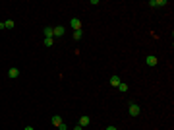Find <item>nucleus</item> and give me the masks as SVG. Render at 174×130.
Returning <instances> with one entry per match:
<instances>
[{
  "label": "nucleus",
  "mask_w": 174,
  "mask_h": 130,
  "mask_svg": "<svg viewBox=\"0 0 174 130\" xmlns=\"http://www.w3.org/2000/svg\"><path fill=\"white\" fill-rule=\"evenodd\" d=\"M128 113L132 115V117H139L141 109H139V105H137V103H130V107H128Z\"/></svg>",
  "instance_id": "obj_1"
},
{
  "label": "nucleus",
  "mask_w": 174,
  "mask_h": 130,
  "mask_svg": "<svg viewBox=\"0 0 174 130\" xmlns=\"http://www.w3.org/2000/svg\"><path fill=\"white\" fill-rule=\"evenodd\" d=\"M70 25L74 31H77V29H81V20H77V18H72L70 20Z\"/></svg>",
  "instance_id": "obj_2"
},
{
  "label": "nucleus",
  "mask_w": 174,
  "mask_h": 130,
  "mask_svg": "<svg viewBox=\"0 0 174 130\" xmlns=\"http://www.w3.org/2000/svg\"><path fill=\"white\" fill-rule=\"evenodd\" d=\"M149 6H153V8L166 6V0H151V2H149Z\"/></svg>",
  "instance_id": "obj_3"
},
{
  "label": "nucleus",
  "mask_w": 174,
  "mask_h": 130,
  "mask_svg": "<svg viewBox=\"0 0 174 130\" xmlns=\"http://www.w3.org/2000/svg\"><path fill=\"white\" fill-rule=\"evenodd\" d=\"M145 62H147V66H157V62H159V60H157V56L149 54L147 58H145Z\"/></svg>",
  "instance_id": "obj_4"
},
{
  "label": "nucleus",
  "mask_w": 174,
  "mask_h": 130,
  "mask_svg": "<svg viewBox=\"0 0 174 130\" xmlns=\"http://www.w3.org/2000/svg\"><path fill=\"white\" fill-rule=\"evenodd\" d=\"M52 31H54V37H62V35H64V27L56 25V27H52Z\"/></svg>",
  "instance_id": "obj_5"
},
{
  "label": "nucleus",
  "mask_w": 174,
  "mask_h": 130,
  "mask_svg": "<svg viewBox=\"0 0 174 130\" xmlns=\"http://www.w3.org/2000/svg\"><path fill=\"white\" fill-rule=\"evenodd\" d=\"M18 76H19V70H18V68H10V70H8V78L16 80Z\"/></svg>",
  "instance_id": "obj_6"
},
{
  "label": "nucleus",
  "mask_w": 174,
  "mask_h": 130,
  "mask_svg": "<svg viewBox=\"0 0 174 130\" xmlns=\"http://www.w3.org/2000/svg\"><path fill=\"white\" fill-rule=\"evenodd\" d=\"M87 124H89V117H87V115H83V117H79V126H81V128H85Z\"/></svg>",
  "instance_id": "obj_7"
},
{
  "label": "nucleus",
  "mask_w": 174,
  "mask_h": 130,
  "mask_svg": "<svg viewBox=\"0 0 174 130\" xmlns=\"http://www.w3.org/2000/svg\"><path fill=\"white\" fill-rule=\"evenodd\" d=\"M120 82H122V80L118 78V76H112V78H110V85H114V87H118V85H120Z\"/></svg>",
  "instance_id": "obj_8"
},
{
  "label": "nucleus",
  "mask_w": 174,
  "mask_h": 130,
  "mask_svg": "<svg viewBox=\"0 0 174 130\" xmlns=\"http://www.w3.org/2000/svg\"><path fill=\"white\" fill-rule=\"evenodd\" d=\"M45 37H52V39H54V31H52V27H50V25H46V27H45Z\"/></svg>",
  "instance_id": "obj_9"
},
{
  "label": "nucleus",
  "mask_w": 174,
  "mask_h": 130,
  "mask_svg": "<svg viewBox=\"0 0 174 130\" xmlns=\"http://www.w3.org/2000/svg\"><path fill=\"white\" fill-rule=\"evenodd\" d=\"M50 120H52V124H54V126H60V124H62V118L58 117V115H54V117H52Z\"/></svg>",
  "instance_id": "obj_10"
},
{
  "label": "nucleus",
  "mask_w": 174,
  "mask_h": 130,
  "mask_svg": "<svg viewBox=\"0 0 174 130\" xmlns=\"http://www.w3.org/2000/svg\"><path fill=\"white\" fill-rule=\"evenodd\" d=\"M81 37H83V31H81V29H77V31H74V39H76V41H79Z\"/></svg>",
  "instance_id": "obj_11"
},
{
  "label": "nucleus",
  "mask_w": 174,
  "mask_h": 130,
  "mask_svg": "<svg viewBox=\"0 0 174 130\" xmlns=\"http://www.w3.org/2000/svg\"><path fill=\"white\" fill-rule=\"evenodd\" d=\"M54 45V39L52 37H45V47H52Z\"/></svg>",
  "instance_id": "obj_12"
},
{
  "label": "nucleus",
  "mask_w": 174,
  "mask_h": 130,
  "mask_svg": "<svg viewBox=\"0 0 174 130\" xmlns=\"http://www.w3.org/2000/svg\"><path fill=\"white\" fill-rule=\"evenodd\" d=\"M118 89L122 91V93H126V91H128V84H124V82H120V85H118Z\"/></svg>",
  "instance_id": "obj_13"
},
{
  "label": "nucleus",
  "mask_w": 174,
  "mask_h": 130,
  "mask_svg": "<svg viewBox=\"0 0 174 130\" xmlns=\"http://www.w3.org/2000/svg\"><path fill=\"white\" fill-rule=\"evenodd\" d=\"M4 23H6V29H12L14 27V20H6Z\"/></svg>",
  "instance_id": "obj_14"
},
{
  "label": "nucleus",
  "mask_w": 174,
  "mask_h": 130,
  "mask_svg": "<svg viewBox=\"0 0 174 130\" xmlns=\"http://www.w3.org/2000/svg\"><path fill=\"white\" fill-rule=\"evenodd\" d=\"M58 130H68V126H66V122H62L60 126H58Z\"/></svg>",
  "instance_id": "obj_15"
},
{
  "label": "nucleus",
  "mask_w": 174,
  "mask_h": 130,
  "mask_svg": "<svg viewBox=\"0 0 174 130\" xmlns=\"http://www.w3.org/2000/svg\"><path fill=\"white\" fill-rule=\"evenodd\" d=\"M2 29H6V23H4V21H0V31H2Z\"/></svg>",
  "instance_id": "obj_16"
},
{
  "label": "nucleus",
  "mask_w": 174,
  "mask_h": 130,
  "mask_svg": "<svg viewBox=\"0 0 174 130\" xmlns=\"http://www.w3.org/2000/svg\"><path fill=\"white\" fill-rule=\"evenodd\" d=\"M106 130H118L116 126H106Z\"/></svg>",
  "instance_id": "obj_17"
},
{
  "label": "nucleus",
  "mask_w": 174,
  "mask_h": 130,
  "mask_svg": "<svg viewBox=\"0 0 174 130\" xmlns=\"http://www.w3.org/2000/svg\"><path fill=\"white\" fill-rule=\"evenodd\" d=\"M23 130H35V128H33V126H25V128H23Z\"/></svg>",
  "instance_id": "obj_18"
},
{
  "label": "nucleus",
  "mask_w": 174,
  "mask_h": 130,
  "mask_svg": "<svg viewBox=\"0 0 174 130\" xmlns=\"http://www.w3.org/2000/svg\"><path fill=\"white\" fill-rule=\"evenodd\" d=\"M74 130H83V128H81V126H79V124H77V126H76V128H74Z\"/></svg>",
  "instance_id": "obj_19"
}]
</instances>
